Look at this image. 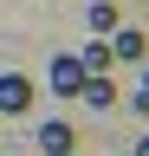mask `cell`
I'll list each match as a JSON object with an SVG mask.
<instances>
[{
    "label": "cell",
    "instance_id": "7",
    "mask_svg": "<svg viewBox=\"0 0 149 156\" xmlns=\"http://www.w3.org/2000/svg\"><path fill=\"white\" fill-rule=\"evenodd\" d=\"M149 46H143V33H117L110 39V58H143Z\"/></svg>",
    "mask_w": 149,
    "mask_h": 156
},
{
    "label": "cell",
    "instance_id": "3",
    "mask_svg": "<svg viewBox=\"0 0 149 156\" xmlns=\"http://www.w3.org/2000/svg\"><path fill=\"white\" fill-rule=\"evenodd\" d=\"M78 98H84V104H91V111H117V85H110V72H91Z\"/></svg>",
    "mask_w": 149,
    "mask_h": 156
},
{
    "label": "cell",
    "instance_id": "1",
    "mask_svg": "<svg viewBox=\"0 0 149 156\" xmlns=\"http://www.w3.org/2000/svg\"><path fill=\"white\" fill-rule=\"evenodd\" d=\"M32 111V78L26 72H0V117H20Z\"/></svg>",
    "mask_w": 149,
    "mask_h": 156
},
{
    "label": "cell",
    "instance_id": "4",
    "mask_svg": "<svg viewBox=\"0 0 149 156\" xmlns=\"http://www.w3.org/2000/svg\"><path fill=\"white\" fill-rule=\"evenodd\" d=\"M39 150L46 156H71V124H39Z\"/></svg>",
    "mask_w": 149,
    "mask_h": 156
},
{
    "label": "cell",
    "instance_id": "6",
    "mask_svg": "<svg viewBox=\"0 0 149 156\" xmlns=\"http://www.w3.org/2000/svg\"><path fill=\"white\" fill-rule=\"evenodd\" d=\"M91 33H97V39L117 33V7H110V0H97V7H91Z\"/></svg>",
    "mask_w": 149,
    "mask_h": 156
},
{
    "label": "cell",
    "instance_id": "8",
    "mask_svg": "<svg viewBox=\"0 0 149 156\" xmlns=\"http://www.w3.org/2000/svg\"><path fill=\"white\" fill-rule=\"evenodd\" d=\"M143 98H149V58H143Z\"/></svg>",
    "mask_w": 149,
    "mask_h": 156
},
{
    "label": "cell",
    "instance_id": "9",
    "mask_svg": "<svg viewBox=\"0 0 149 156\" xmlns=\"http://www.w3.org/2000/svg\"><path fill=\"white\" fill-rule=\"evenodd\" d=\"M136 156H149V136H143V143H136Z\"/></svg>",
    "mask_w": 149,
    "mask_h": 156
},
{
    "label": "cell",
    "instance_id": "2",
    "mask_svg": "<svg viewBox=\"0 0 149 156\" xmlns=\"http://www.w3.org/2000/svg\"><path fill=\"white\" fill-rule=\"evenodd\" d=\"M84 78H91V72H84V58H78V52H59V58H52V91H59V98H78V91H84Z\"/></svg>",
    "mask_w": 149,
    "mask_h": 156
},
{
    "label": "cell",
    "instance_id": "5",
    "mask_svg": "<svg viewBox=\"0 0 149 156\" xmlns=\"http://www.w3.org/2000/svg\"><path fill=\"white\" fill-rule=\"evenodd\" d=\"M78 58H84V72H110V65H117V58H110V39H91Z\"/></svg>",
    "mask_w": 149,
    "mask_h": 156
}]
</instances>
